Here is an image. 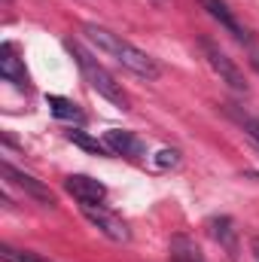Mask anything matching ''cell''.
Listing matches in <instances>:
<instances>
[{"label": "cell", "mask_w": 259, "mask_h": 262, "mask_svg": "<svg viewBox=\"0 0 259 262\" xmlns=\"http://www.w3.org/2000/svg\"><path fill=\"white\" fill-rule=\"evenodd\" d=\"M226 113H229V116L241 125V131H244V134H247V137H250V140L259 146V119H256V116H250V113L238 110L235 104H226Z\"/></svg>", "instance_id": "13"}, {"label": "cell", "mask_w": 259, "mask_h": 262, "mask_svg": "<svg viewBox=\"0 0 259 262\" xmlns=\"http://www.w3.org/2000/svg\"><path fill=\"white\" fill-rule=\"evenodd\" d=\"M64 189L76 198L79 204H101L104 195H107V186H104L101 180L89 177V174H73V177H67Z\"/></svg>", "instance_id": "7"}, {"label": "cell", "mask_w": 259, "mask_h": 262, "mask_svg": "<svg viewBox=\"0 0 259 262\" xmlns=\"http://www.w3.org/2000/svg\"><path fill=\"white\" fill-rule=\"evenodd\" d=\"M0 76H3L6 82H12L18 92H28V70H25V64L12 55L9 46H3V55H0Z\"/></svg>", "instance_id": "10"}, {"label": "cell", "mask_w": 259, "mask_h": 262, "mask_svg": "<svg viewBox=\"0 0 259 262\" xmlns=\"http://www.w3.org/2000/svg\"><path fill=\"white\" fill-rule=\"evenodd\" d=\"M104 143H107V149L116 152V156H143V143H140L131 131L110 128L104 134Z\"/></svg>", "instance_id": "9"}, {"label": "cell", "mask_w": 259, "mask_h": 262, "mask_svg": "<svg viewBox=\"0 0 259 262\" xmlns=\"http://www.w3.org/2000/svg\"><path fill=\"white\" fill-rule=\"evenodd\" d=\"M156 165L159 168H177L180 165V152L177 149H159L156 152Z\"/></svg>", "instance_id": "16"}, {"label": "cell", "mask_w": 259, "mask_h": 262, "mask_svg": "<svg viewBox=\"0 0 259 262\" xmlns=\"http://www.w3.org/2000/svg\"><path fill=\"white\" fill-rule=\"evenodd\" d=\"M0 171H3V180H6V183L18 186L25 195H31L34 201H40V204H46V207H52V204H55V195L49 192V186H43L37 177H31V174H25V171L12 168L9 162H3V165H0Z\"/></svg>", "instance_id": "6"}, {"label": "cell", "mask_w": 259, "mask_h": 262, "mask_svg": "<svg viewBox=\"0 0 259 262\" xmlns=\"http://www.w3.org/2000/svg\"><path fill=\"white\" fill-rule=\"evenodd\" d=\"M82 31H85V37H89L101 52H107L110 58H116L125 70L143 76V79H159L162 67L156 64V58H149L143 49L131 46L128 40H122L119 34H113V31H107V28H101V25H92V21L82 25Z\"/></svg>", "instance_id": "1"}, {"label": "cell", "mask_w": 259, "mask_h": 262, "mask_svg": "<svg viewBox=\"0 0 259 262\" xmlns=\"http://www.w3.org/2000/svg\"><path fill=\"white\" fill-rule=\"evenodd\" d=\"M198 6L223 28V31H229L238 43H244V46H250V34H247V28L235 18V12L229 9V3L226 0H198Z\"/></svg>", "instance_id": "5"}, {"label": "cell", "mask_w": 259, "mask_h": 262, "mask_svg": "<svg viewBox=\"0 0 259 262\" xmlns=\"http://www.w3.org/2000/svg\"><path fill=\"white\" fill-rule=\"evenodd\" d=\"M64 137L70 140V143H76L79 149H85V152H95V156H104V152H107V143H98V140H95V137H89L85 131L70 128V131L64 134Z\"/></svg>", "instance_id": "14"}, {"label": "cell", "mask_w": 259, "mask_h": 262, "mask_svg": "<svg viewBox=\"0 0 259 262\" xmlns=\"http://www.w3.org/2000/svg\"><path fill=\"white\" fill-rule=\"evenodd\" d=\"M250 250H253V256H256V262H259V238H253V241H250Z\"/></svg>", "instance_id": "17"}, {"label": "cell", "mask_w": 259, "mask_h": 262, "mask_svg": "<svg viewBox=\"0 0 259 262\" xmlns=\"http://www.w3.org/2000/svg\"><path fill=\"white\" fill-rule=\"evenodd\" d=\"M247 177H250V180H259V174H253V171H247Z\"/></svg>", "instance_id": "18"}, {"label": "cell", "mask_w": 259, "mask_h": 262, "mask_svg": "<svg viewBox=\"0 0 259 262\" xmlns=\"http://www.w3.org/2000/svg\"><path fill=\"white\" fill-rule=\"evenodd\" d=\"M207 232H210V238H213L220 247H226V253H229L232 259L238 256V229L232 226L229 216H213V220H207Z\"/></svg>", "instance_id": "8"}, {"label": "cell", "mask_w": 259, "mask_h": 262, "mask_svg": "<svg viewBox=\"0 0 259 262\" xmlns=\"http://www.w3.org/2000/svg\"><path fill=\"white\" fill-rule=\"evenodd\" d=\"M0 256H3V262H49V259H43L40 253L15 250V247H9V244H3V247H0Z\"/></svg>", "instance_id": "15"}, {"label": "cell", "mask_w": 259, "mask_h": 262, "mask_svg": "<svg viewBox=\"0 0 259 262\" xmlns=\"http://www.w3.org/2000/svg\"><path fill=\"white\" fill-rule=\"evenodd\" d=\"M64 46H67V52L73 55V61L79 67L82 79H85L101 98H107V101H110L113 107H119V110H131V101H128V95L122 92V85L113 79V73L101 64L92 52H85V49H82L79 43H73V40H64Z\"/></svg>", "instance_id": "2"}, {"label": "cell", "mask_w": 259, "mask_h": 262, "mask_svg": "<svg viewBox=\"0 0 259 262\" xmlns=\"http://www.w3.org/2000/svg\"><path fill=\"white\" fill-rule=\"evenodd\" d=\"M46 104H49L52 116H58V119H67V122H82V113H79V107H76L73 101H67V98H58V95H49V98H46Z\"/></svg>", "instance_id": "12"}, {"label": "cell", "mask_w": 259, "mask_h": 262, "mask_svg": "<svg viewBox=\"0 0 259 262\" xmlns=\"http://www.w3.org/2000/svg\"><path fill=\"white\" fill-rule=\"evenodd\" d=\"M198 46H201V52H204V58H207V64L213 67V73L232 89V92H238V95H247V79H244V73H241V67L235 64L217 43H210L207 37H201L198 40Z\"/></svg>", "instance_id": "3"}, {"label": "cell", "mask_w": 259, "mask_h": 262, "mask_svg": "<svg viewBox=\"0 0 259 262\" xmlns=\"http://www.w3.org/2000/svg\"><path fill=\"white\" fill-rule=\"evenodd\" d=\"M171 256H174V262H204L201 259V250L195 247V241L186 238V235H177L171 241Z\"/></svg>", "instance_id": "11"}, {"label": "cell", "mask_w": 259, "mask_h": 262, "mask_svg": "<svg viewBox=\"0 0 259 262\" xmlns=\"http://www.w3.org/2000/svg\"><path fill=\"white\" fill-rule=\"evenodd\" d=\"M153 3H159V6H165V3H171V0H153Z\"/></svg>", "instance_id": "19"}, {"label": "cell", "mask_w": 259, "mask_h": 262, "mask_svg": "<svg viewBox=\"0 0 259 262\" xmlns=\"http://www.w3.org/2000/svg\"><path fill=\"white\" fill-rule=\"evenodd\" d=\"M79 210H82V216H85V220L101 232V235H107L110 241H116V244L131 241L128 223H125L122 216H116L113 210H107L104 204H79Z\"/></svg>", "instance_id": "4"}]
</instances>
